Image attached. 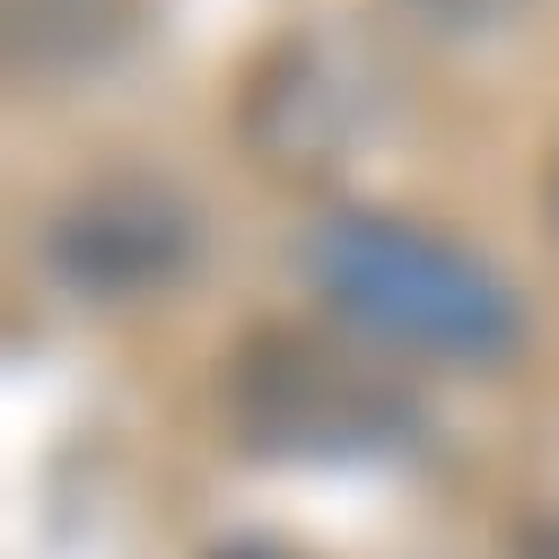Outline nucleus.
<instances>
[{
    "instance_id": "5",
    "label": "nucleus",
    "mask_w": 559,
    "mask_h": 559,
    "mask_svg": "<svg viewBox=\"0 0 559 559\" xmlns=\"http://www.w3.org/2000/svg\"><path fill=\"white\" fill-rule=\"evenodd\" d=\"M218 559H288V550H280V542H227Z\"/></svg>"
},
{
    "instance_id": "2",
    "label": "nucleus",
    "mask_w": 559,
    "mask_h": 559,
    "mask_svg": "<svg viewBox=\"0 0 559 559\" xmlns=\"http://www.w3.org/2000/svg\"><path fill=\"white\" fill-rule=\"evenodd\" d=\"M236 428L262 454H367L411 428V402L332 341L253 332L236 358Z\"/></svg>"
},
{
    "instance_id": "4",
    "label": "nucleus",
    "mask_w": 559,
    "mask_h": 559,
    "mask_svg": "<svg viewBox=\"0 0 559 559\" xmlns=\"http://www.w3.org/2000/svg\"><path fill=\"white\" fill-rule=\"evenodd\" d=\"M515 559H559V524H533V533H524V550H515Z\"/></svg>"
},
{
    "instance_id": "3",
    "label": "nucleus",
    "mask_w": 559,
    "mask_h": 559,
    "mask_svg": "<svg viewBox=\"0 0 559 559\" xmlns=\"http://www.w3.org/2000/svg\"><path fill=\"white\" fill-rule=\"evenodd\" d=\"M44 253H52V271H61L70 288L114 297V288H148V280H166V271L192 253V218H183L166 192L122 183V192H87V201L52 227Z\"/></svg>"
},
{
    "instance_id": "1",
    "label": "nucleus",
    "mask_w": 559,
    "mask_h": 559,
    "mask_svg": "<svg viewBox=\"0 0 559 559\" xmlns=\"http://www.w3.org/2000/svg\"><path fill=\"white\" fill-rule=\"evenodd\" d=\"M297 253H306V280L393 349L454 358V367H498L515 349V297L489 280V262H472L428 227H402L376 210H323Z\"/></svg>"
}]
</instances>
